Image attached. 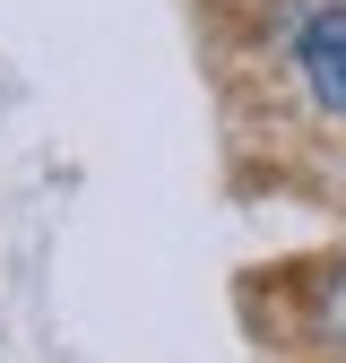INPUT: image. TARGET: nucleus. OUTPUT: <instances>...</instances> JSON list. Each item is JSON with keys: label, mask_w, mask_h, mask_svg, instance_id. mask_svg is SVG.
Instances as JSON below:
<instances>
[{"label": "nucleus", "mask_w": 346, "mask_h": 363, "mask_svg": "<svg viewBox=\"0 0 346 363\" xmlns=\"http://www.w3.org/2000/svg\"><path fill=\"white\" fill-rule=\"evenodd\" d=\"M294 69L312 86V104L346 121V0H320V9L294 26Z\"/></svg>", "instance_id": "obj_1"}]
</instances>
